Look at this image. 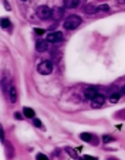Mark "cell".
Wrapping results in <instances>:
<instances>
[{
    "label": "cell",
    "instance_id": "cell-1",
    "mask_svg": "<svg viewBox=\"0 0 125 160\" xmlns=\"http://www.w3.org/2000/svg\"><path fill=\"white\" fill-rule=\"evenodd\" d=\"M82 23L81 17L77 14H71L68 16L67 18L64 20V28L65 30H76V28L80 27V24Z\"/></svg>",
    "mask_w": 125,
    "mask_h": 160
},
{
    "label": "cell",
    "instance_id": "cell-2",
    "mask_svg": "<svg viewBox=\"0 0 125 160\" xmlns=\"http://www.w3.org/2000/svg\"><path fill=\"white\" fill-rule=\"evenodd\" d=\"M37 72L41 74V75H49L53 72V62L51 61H41L37 67Z\"/></svg>",
    "mask_w": 125,
    "mask_h": 160
},
{
    "label": "cell",
    "instance_id": "cell-3",
    "mask_svg": "<svg viewBox=\"0 0 125 160\" xmlns=\"http://www.w3.org/2000/svg\"><path fill=\"white\" fill-rule=\"evenodd\" d=\"M51 13H53V10L50 9L49 6H39V9H37V16H39V18H41V20L51 18Z\"/></svg>",
    "mask_w": 125,
    "mask_h": 160
},
{
    "label": "cell",
    "instance_id": "cell-4",
    "mask_svg": "<svg viewBox=\"0 0 125 160\" xmlns=\"http://www.w3.org/2000/svg\"><path fill=\"white\" fill-rule=\"evenodd\" d=\"M47 41L49 42H60V41H63V33L61 31H53V33H49L47 34Z\"/></svg>",
    "mask_w": 125,
    "mask_h": 160
},
{
    "label": "cell",
    "instance_id": "cell-5",
    "mask_svg": "<svg viewBox=\"0 0 125 160\" xmlns=\"http://www.w3.org/2000/svg\"><path fill=\"white\" fill-rule=\"evenodd\" d=\"M105 103V97L101 94H97L94 98L91 99V106L92 108H101Z\"/></svg>",
    "mask_w": 125,
    "mask_h": 160
},
{
    "label": "cell",
    "instance_id": "cell-6",
    "mask_svg": "<svg viewBox=\"0 0 125 160\" xmlns=\"http://www.w3.org/2000/svg\"><path fill=\"white\" fill-rule=\"evenodd\" d=\"M7 95H9V101L12 103H16L18 99V94H17V88L14 87V85H12V87L9 88V91H7Z\"/></svg>",
    "mask_w": 125,
    "mask_h": 160
},
{
    "label": "cell",
    "instance_id": "cell-7",
    "mask_svg": "<svg viewBox=\"0 0 125 160\" xmlns=\"http://www.w3.org/2000/svg\"><path fill=\"white\" fill-rule=\"evenodd\" d=\"M49 44H50V42L47 41V40H39V41L36 42V51L37 52L47 51V48H49Z\"/></svg>",
    "mask_w": 125,
    "mask_h": 160
},
{
    "label": "cell",
    "instance_id": "cell-8",
    "mask_svg": "<svg viewBox=\"0 0 125 160\" xmlns=\"http://www.w3.org/2000/svg\"><path fill=\"white\" fill-rule=\"evenodd\" d=\"M64 16V9H61V7H55L53 9V13H51V18L55 21H58L61 17Z\"/></svg>",
    "mask_w": 125,
    "mask_h": 160
},
{
    "label": "cell",
    "instance_id": "cell-9",
    "mask_svg": "<svg viewBox=\"0 0 125 160\" xmlns=\"http://www.w3.org/2000/svg\"><path fill=\"white\" fill-rule=\"evenodd\" d=\"M97 94H98V92H97V88H94V87H88L86 91H84V97H86L87 99H90V101H91Z\"/></svg>",
    "mask_w": 125,
    "mask_h": 160
},
{
    "label": "cell",
    "instance_id": "cell-10",
    "mask_svg": "<svg viewBox=\"0 0 125 160\" xmlns=\"http://www.w3.org/2000/svg\"><path fill=\"white\" fill-rule=\"evenodd\" d=\"M80 4V0H64V6L67 9H76Z\"/></svg>",
    "mask_w": 125,
    "mask_h": 160
},
{
    "label": "cell",
    "instance_id": "cell-11",
    "mask_svg": "<svg viewBox=\"0 0 125 160\" xmlns=\"http://www.w3.org/2000/svg\"><path fill=\"white\" fill-rule=\"evenodd\" d=\"M84 10H86V13H87V14H95V13L98 12V10H97V7H95V6H92V4H87V6L84 7Z\"/></svg>",
    "mask_w": 125,
    "mask_h": 160
},
{
    "label": "cell",
    "instance_id": "cell-12",
    "mask_svg": "<svg viewBox=\"0 0 125 160\" xmlns=\"http://www.w3.org/2000/svg\"><path fill=\"white\" fill-rule=\"evenodd\" d=\"M23 113H24L26 118H34V113H36V112H34L31 108H27V106H26V108H23Z\"/></svg>",
    "mask_w": 125,
    "mask_h": 160
},
{
    "label": "cell",
    "instance_id": "cell-13",
    "mask_svg": "<svg viewBox=\"0 0 125 160\" xmlns=\"http://www.w3.org/2000/svg\"><path fill=\"white\" fill-rule=\"evenodd\" d=\"M80 138H81L84 142H91V140H92V135H91V133H87V132L81 133V135H80Z\"/></svg>",
    "mask_w": 125,
    "mask_h": 160
},
{
    "label": "cell",
    "instance_id": "cell-14",
    "mask_svg": "<svg viewBox=\"0 0 125 160\" xmlns=\"http://www.w3.org/2000/svg\"><path fill=\"white\" fill-rule=\"evenodd\" d=\"M65 152H67L73 159H78V153H77V150H74V149H71V148H65Z\"/></svg>",
    "mask_w": 125,
    "mask_h": 160
},
{
    "label": "cell",
    "instance_id": "cell-15",
    "mask_svg": "<svg viewBox=\"0 0 125 160\" xmlns=\"http://www.w3.org/2000/svg\"><path fill=\"white\" fill-rule=\"evenodd\" d=\"M0 26H2V28H7L10 27V20L7 17H3L2 20H0Z\"/></svg>",
    "mask_w": 125,
    "mask_h": 160
},
{
    "label": "cell",
    "instance_id": "cell-16",
    "mask_svg": "<svg viewBox=\"0 0 125 160\" xmlns=\"http://www.w3.org/2000/svg\"><path fill=\"white\" fill-rule=\"evenodd\" d=\"M119 97H121V94H119V92H115V94H112V95H111V97H110V102H112V103L118 102Z\"/></svg>",
    "mask_w": 125,
    "mask_h": 160
},
{
    "label": "cell",
    "instance_id": "cell-17",
    "mask_svg": "<svg viewBox=\"0 0 125 160\" xmlns=\"http://www.w3.org/2000/svg\"><path fill=\"white\" fill-rule=\"evenodd\" d=\"M97 10L98 12H110V6L108 4H100V6H97Z\"/></svg>",
    "mask_w": 125,
    "mask_h": 160
},
{
    "label": "cell",
    "instance_id": "cell-18",
    "mask_svg": "<svg viewBox=\"0 0 125 160\" xmlns=\"http://www.w3.org/2000/svg\"><path fill=\"white\" fill-rule=\"evenodd\" d=\"M102 142H104V143L114 142V138H112V136H110V135H105V136H102Z\"/></svg>",
    "mask_w": 125,
    "mask_h": 160
},
{
    "label": "cell",
    "instance_id": "cell-19",
    "mask_svg": "<svg viewBox=\"0 0 125 160\" xmlns=\"http://www.w3.org/2000/svg\"><path fill=\"white\" fill-rule=\"evenodd\" d=\"M33 125H34L36 128H43V123H41V121H40V119H37V118H34Z\"/></svg>",
    "mask_w": 125,
    "mask_h": 160
},
{
    "label": "cell",
    "instance_id": "cell-20",
    "mask_svg": "<svg viewBox=\"0 0 125 160\" xmlns=\"http://www.w3.org/2000/svg\"><path fill=\"white\" fill-rule=\"evenodd\" d=\"M34 33H36L37 36H41V34H44V30H41V28H36V30H34Z\"/></svg>",
    "mask_w": 125,
    "mask_h": 160
},
{
    "label": "cell",
    "instance_id": "cell-21",
    "mask_svg": "<svg viewBox=\"0 0 125 160\" xmlns=\"http://www.w3.org/2000/svg\"><path fill=\"white\" fill-rule=\"evenodd\" d=\"M37 159L44 160V159H47V156H46V154H43V153H39V154H37Z\"/></svg>",
    "mask_w": 125,
    "mask_h": 160
},
{
    "label": "cell",
    "instance_id": "cell-22",
    "mask_svg": "<svg viewBox=\"0 0 125 160\" xmlns=\"http://www.w3.org/2000/svg\"><path fill=\"white\" fill-rule=\"evenodd\" d=\"M3 3H4V7H6L7 10L10 9V6H9V3H7V0H3Z\"/></svg>",
    "mask_w": 125,
    "mask_h": 160
},
{
    "label": "cell",
    "instance_id": "cell-23",
    "mask_svg": "<svg viewBox=\"0 0 125 160\" xmlns=\"http://www.w3.org/2000/svg\"><path fill=\"white\" fill-rule=\"evenodd\" d=\"M4 133H3V129H2V128H0V139H2V140H3V138H4Z\"/></svg>",
    "mask_w": 125,
    "mask_h": 160
},
{
    "label": "cell",
    "instance_id": "cell-24",
    "mask_svg": "<svg viewBox=\"0 0 125 160\" xmlns=\"http://www.w3.org/2000/svg\"><path fill=\"white\" fill-rule=\"evenodd\" d=\"M121 95H125V85H122V88H121V92H119Z\"/></svg>",
    "mask_w": 125,
    "mask_h": 160
},
{
    "label": "cell",
    "instance_id": "cell-25",
    "mask_svg": "<svg viewBox=\"0 0 125 160\" xmlns=\"http://www.w3.org/2000/svg\"><path fill=\"white\" fill-rule=\"evenodd\" d=\"M84 159H86V160H90V159H95V157H91V156H88V154H86V156H84Z\"/></svg>",
    "mask_w": 125,
    "mask_h": 160
},
{
    "label": "cell",
    "instance_id": "cell-26",
    "mask_svg": "<svg viewBox=\"0 0 125 160\" xmlns=\"http://www.w3.org/2000/svg\"><path fill=\"white\" fill-rule=\"evenodd\" d=\"M16 119H22V115H20L18 112H16Z\"/></svg>",
    "mask_w": 125,
    "mask_h": 160
},
{
    "label": "cell",
    "instance_id": "cell-27",
    "mask_svg": "<svg viewBox=\"0 0 125 160\" xmlns=\"http://www.w3.org/2000/svg\"><path fill=\"white\" fill-rule=\"evenodd\" d=\"M22 2H27V0H22Z\"/></svg>",
    "mask_w": 125,
    "mask_h": 160
}]
</instances>
